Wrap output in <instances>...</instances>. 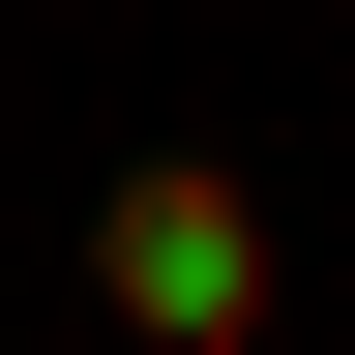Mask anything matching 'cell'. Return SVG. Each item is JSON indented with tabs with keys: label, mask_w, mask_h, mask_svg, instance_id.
<instances>
[{
	"label": "cell",
	"mask_w": 355,
	"mask_h": 355,
	"mask_svg": "<svg viewBox=\"0 0 355 355\" xmlns=\"http://www.w3.org/2000/svg\"><path fill=\"white\" fill-rule=\"evenodd\" d=\"M89 296H119L148 355H266V178H207V148L89 178Z\"/></svg>",
	"instance_id": "obj_1"
}]
</instances>
